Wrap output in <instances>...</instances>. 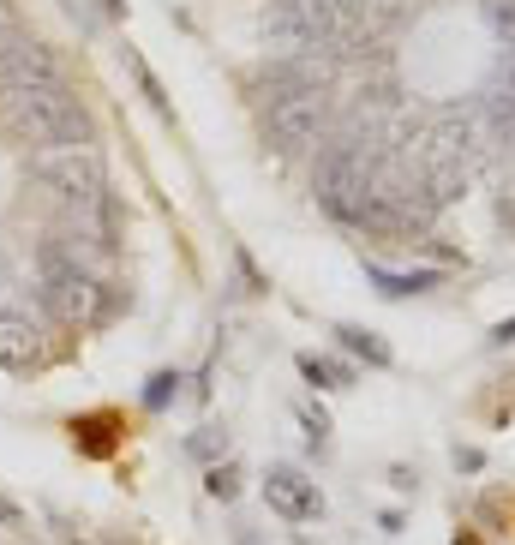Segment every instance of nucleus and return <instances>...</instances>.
Returning <instances> with one entry per match:
<instances>
[{"label":"nucleus","instance_id":"1","mask_svg":"<svg viewBox=\"0 0 515 545\" xmlns=\"http://www.w3.org/2000/svg\"><path fill=\"white\" fill-rule=\"evenodd\" d=\"M0 126L36 150H90L96 126L84 114V102L54 84V90H0Z\"/></svg>","mask_w":515,"mask_h":545},{"label":"nucleus","instance_id":"2","mask_svg":"<svg viewBox=\"0 0 515 545\" xmlns=\"http://www.w3.org/2000/svg\"><path fill=\"white\" fill-rule=\"evenodd\" d=\"M36 300L60 324H102L114 312V294L90 276V264L54 240H36Z\"/></svg>","mask_w":515,"mask_h":545},{"label":"nucleus","instance_id":"3","mask_svg":"<svg viewBox=\"0 0 515 545\" xmlns=\"http://www.w3.org/2000/svg\"><path fill=\"white\" fill-rule=\"evenodd\" d=\"M24 180L36 186V198L54 216H90V210H102V192H108L96 150H36Z\"/></svg>","mask_w":515,"mask_h":545},{"label":"nucleus","instance_id":"4","mask_svg":"<svg viewBox=\"0 0 515 545\" xmlns=\"http://www.w3.org/2000/svg\"><path fill=\"white\" fill-rule=\"evenodd\" d=\"M264 120H270V138L282 150H306L330 132V96L324 84H270L264 78Z\"/></svg>","mask_w":515,"mask_h":545},{"label":"nucleus","instance_id":"5","mask_svg":"<svg viewBox=\"0 0 515 545\" xmlns=\"http://www.w3.org/2000/svg\"><path fill=\"white\" fill-rule=\"evenodd\" d=\"M54 84H66L60 78V60L36 36L0 30V90H54Z\"/></svg>","mask_w":515,"mask_h":545},{"label":"nucleus","instance_id":"6","mask_svg":"<svg viewBox=\"0 0 515 545\" xmlns=\"http://www.w3.org/2000/svg\"><path fill=\"white\" fill-rule=\"evenodd\" d=\"M264 504H270L282 522H318V516H324L318 480H306L300 468H270V474H264Z\"/></svg>","mask_w":515,"mask_h":545},{"label":"nucleus","instance_id":"7","mask_svg":"<svg viewBox=\"0 0 515 545\" xmlns=\"http://www.w3.org/2000/svg\"><path fill=\"white\" fill-rule=\"evenodd\" d=\"M0 366L6 372L42 366V324L24 306H6V300H0Z\"/></svg>","mask_w":515,"mask_h":545},{"label":"nucleus","instance_id":"8","mask_svg":"<svg viewBox=\"0 0 515 545\" xmlns=\"http://www.w3.org/2000/svg\"><path fill=\"white\" fill-rule=\"evenodd\" d=\"M336 336H342V348H348V354H366L372 366H390V348H384V342H378L372 330H354V324H342Z\"/></svg>","mask_w":515,"mask_h":545},{"label":"nucleus","instance_id":"9","mask_svg":"<svg viewBox=\"0 0 515 545\" xmlns=\"http://www.w3.org/2000/svg\"><path fill=\"white\" fill-rule=\"evenodd\" d=\"M300 372L318 384V390H348V366H336V360H318V354H300Z\"/></svg>","mask_w":515,"mask_h":545},{"label":"nucleus","instance_id":"10","mask_svg":"<svg viewBox=\"0 0 515 545\" xmlns=\"http://www.w3.org/2000/svg\"><path fill=\"white\" fill-rule=\"evenodd\" d=\"M372 282H378L384 294H420V288H432V276H390V270H378V264H372Z\"/></svg>","mask_w":515,"mask_h":545},{"label":"nucleus","instance_id":"11","mask_svg":"<svg viewBox=\"0 0 515 545\" xmlns=\"http://www.w3.org/2000/svg\"><path fill=\"white\" fill-rule=\"evenodd\" d=\"M174 390H180V378H174V372H156V378H150V390H144V408H168V396H174Z\"/></svg>","mask_w":515,"mask_h":545},{"label":"nucleus","instance_id":"12","mask_svg":"<svg viewBox=\"0 0 515 545\" xmlns=\"http://www.w3.org/2000/svg\"><path fill=\"white\" fill-rule=\"evenodd\" d=\"M486 18H492L498 36H510L515 42V0H486Z\"/></svg>","mask_w":515,"mask_h":545},{"label":"nucleus","instance_id":"13","mask_svg":"<svg viewBox=\"0 0 515 545\" xmlns=\"http://www.w3.org/2000/svg\"><path fill=\"white\" fill-rule=\"evenodd\" d=\"M240 492V474L234 468H210V498H234Z\"/></svg>","mask_w":515,"mask_h":545},{"label":"nucleus","instance_id":"14","mask_svg":"<svg viewBox=\"0 0 515 545\" xmlns=\"http://www.w3.org/2000/svg\"><path fill=\"white\" fill-rule=\"evenodd\" d=\"M300 420H306V438H312V444H324V432H330V420H324V414H318V408H306V414H300Z\"/></svg>","mask_w":515,"mask_h":545},{"label":"nucleus","instance_id":"15","mask_svg":"<svg viewBox=\"0 0 515 545\" xmlns=\"http://www.w3.org/2000/svg\"><path fill=\"white\" fill-rule=\"evenodd\" d=\"M72 432H84V450H96V456L108 450V438H102V426H96V420H84V426H72Z\"/></svg>","mask_w":515,"mask_h":545},{"label":"nucleus","instance_id":"16","mask_svg":"<svg viewBox=\"0 0 515 545\" xmlns=\"http://www.w3.org/2000/svg\"><path fill=\"white\" fill-rule=\"evenodd\" d=\"M0 30H12V0H0Z\"/></svg>","mask_w":515,"mask_h":545}]
</instances>
